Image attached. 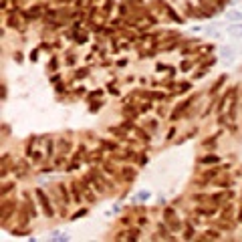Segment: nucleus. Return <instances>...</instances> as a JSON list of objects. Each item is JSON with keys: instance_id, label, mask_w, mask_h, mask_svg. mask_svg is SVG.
I'll return each mask as SVG.
<instances>
[{"instance_id": "nucleus-1", "label": "nucleus", "mask_w": 242, "mask_h": 242, "mask_svg": "<svg viewBox=\"0 0 242 242\" xmlns=\"http://www.w3.org/2000/svg\"><path fill=\"white\" fill-rule=\"evenodd\" d=\"M230 32H232V35H238V37H242V26H230Z\"/></svg>"}, {"instance_id": "nucleus-2", "label": "nucleus", "mask_w": 242, "mask_h": 242, "mask_svg": "<svg viewBox=\"0 0 242 242\" xmlns=\"http://www.w3.org/2000/svg\"><path fill=\"white\" fill-rule=\"evenodd\" d=\"M228 16H230V18H240V14H238V12H230Z\"/></svg>"}]
</instances>
